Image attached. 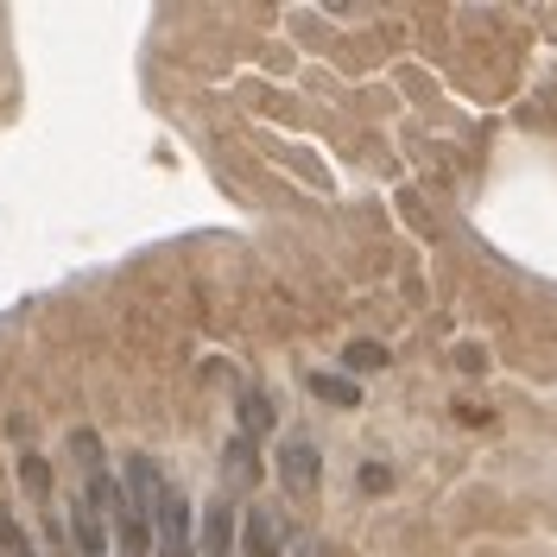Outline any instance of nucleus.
<instances>
[{
	"mask_svg": "<svg viewBox=\"0 0 557 557\" xmlns=\"http://www.w3.org/2000/svg\"><path fill=\"white\" fill-rule=\"evenodd\" d=\"M152 557H197V545H190V500L177 487H165V500L152 513Z\"/></svg>",
	"mask_w": 557,
	"mask_h": 557,
	"instance_id": "obj_1",
	"label": "nucleus"
},
{
	"mask_svg": "<svg viewBox=\"0 0 557 557\" xmlns=\"http://www.w3.org/2000/svg\"><path fill=\"white\" fill-rule=\"evenodd\" d=\"M298 557H336V552H330V545H305Z\"/></svg>",
	"mask_w": 557,
	"mask_h": 557,
	"instance_id": "obj_12",
	"label": "nucleus"
},
{
	"mask_svg": "<svg viewBox=\"0 0 557 557\" xmlns=\"http://www.w3.org/2000/svg\"><path fill=\"white\" fill-rule=\"evenodd\" d=\"M317 482H323V456H317L311 437H285L278 444V487L292 494V500H305V494H317Z\"/></svg>",
	"mask_w": 557,
	"mask_h": 557,
	"instance_id": "obj_2",
	"label": "nucleus"
},
{
	"mask_svg": "<svg viewBox=\"0 0 557 557\" xmlns=\"http://www.w3.org/2000/svg\"><path fill=\"white\" fill-rule=\"evenodd\" d=\"M285 552V520L273 507H247L242 520V557H278Z\"/></svg>",
	"mask_w": 557,
	"mask_h": 557,
	"instance_id": "obj_3",
	"label": "nucleus"
},
{
	"mask_svg": "<svg viewBox=\"0 0 557 557\" xmlns=\"http://www.w3.org/2000/svg\"><path fill=\"white\" fill-rule=\"evenodd\" d=\"M20 475H26V487H33V494H45V487H51V469H45L38 456H20Z\"/></svg>",
	"mask_w": 557,
	"mask_h": 557,
	"instance_id": "obj_11",
	"label": "nucleus"
},
{
	"mask_svg": "<svg viewBox=\"0 0 557 557\" xmlns=\"http://www.w3.org/2000/svg\"><path fill=\"white\" fill-rule=\"evenodd\" d=\"M203 557H235V507L228 500L203 507Z\"/></svg>",
	"mask_w": 557,
	"mask_h": 557,
	"instance_id": "obj_5",
	"label": "nucleus"
},
{
	"mask_svg": "<svg viewBox=\"0 0 557 557\" xmlns=\"http://www.w3.org/2000/svg\"><path fill=\"white\" fill-rule=\"evenodd\" d=\"M343 368H355V374H374V368H386V348L381 343H348L343 348Z\"/></svg>",
	"mask_w": 557,
	"mask_h": 557,
	"instance_id": "obj_8",
	"label": "nucleus"
},
{
	"mask_svg": "<svg viewBox=\"0 0 557 557\" xmlns=\"http://www.w3.org/2000/svg\"><path fill=\"white\" fill-rule=\"evenodd\" d=\"M311 393L317 399H336V406H355V399H361L355 381H343V374H311Z\"/></svg>",
	"mask_w": 557,
	"mask_h": 557,
	"instance_id": "obj_9",
	"label": "nucleus"
},
{
	"mask_svg": "<svg viewBox=\"0 0 557 557\" xmlns=\"http://www.w3.org/2000/svg\"><path fill=\"white\" fill-rule=\"evenodd\" d=\"M0 552H7V557H33V539L7 520V513H0Z\"/></svg>",
	"mask_w": 557,
	"mask_h": 557,
	"instance_id": "obj_10",
	"label": "nucleus"
},
{
	"mask_svg": "<svg viewBox=\"0 0 557 557\" xmlns=\"http://www.w3.org/2000/svg\"><path fill=\"white\" fill-rule=\"evenodd\" d=\"M260 431H273V399H260V393H247V399H242V437L253 444Z\"/></svg>",
	"mask_w": 557,
	"mask_h": 557,
	"instance_id": "obj_7",
	"label": "nucleus"
},
{
	"mask_svg": "<svg viewBox=\"0 0 557 557\" xmlns=\"http://www.w3.org/2000/svg\"><path fill=\"white\" fill-rule=\"evenodd\" d=\"M102 507L83 494V500H70V532H76V545H83V557H108V532H102Z\"/></svg>",
	"mask_w": 557,
	"mask_h": 557,
	"instance_id": "obj_4",
	"label": "nucleus"
},
{
	"mask_svg": "<svg viewBox=\"0 0 557 557\" xmlns=\"http://www.w3.org/2000/svg\"><path fill=\"white\" fill-rule=\"evenodd\" d=\"M222 475H228V487H253L260 462H253V444H247V437H235V444H228V456H222Z\"/></svg>",
	"mask_w": 557,
	"mask_h": 557,
	"instance_id": "obj_6",
	"label": "nucleus"
}]
</instances>
